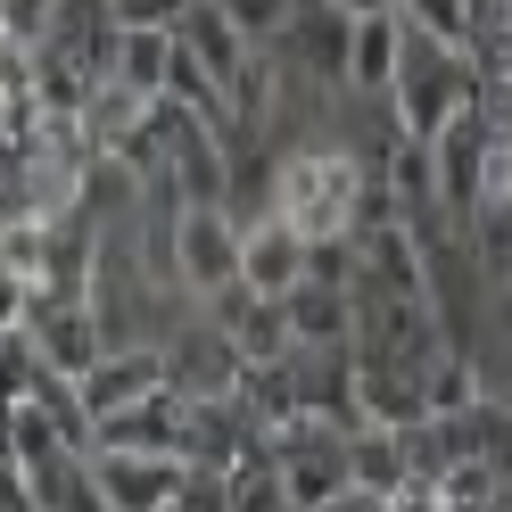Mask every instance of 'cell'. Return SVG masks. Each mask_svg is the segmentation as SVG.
<instances>
[{
  "label": "cell",
  "mask_w": 512,
  "mask_h": 512,
  "mask_svg": "<svg viewBox=\"0 0 512 512\" xmlns=\"http://www.w3.org/2000/svg\"><path fill=\"white\" fill-rule=\"evenodd\" d=\"M223 256H232V248H223V232H215V223L199 215V223H190V265H199V273H215Z\"/></svg>",
  "instance_id": "1"
}]
</instances>
